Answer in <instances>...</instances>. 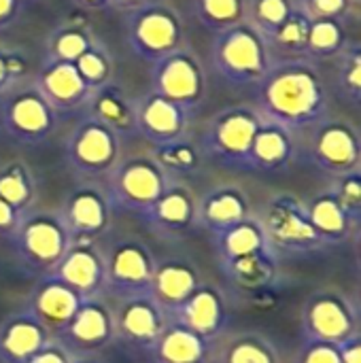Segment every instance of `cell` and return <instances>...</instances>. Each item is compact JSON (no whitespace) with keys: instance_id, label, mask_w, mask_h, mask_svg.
Here are the masks:
<instances>
[{"instance_id":"cell-1","label":"cell","mask_w":361,"mask_h":363,"mask_svg":"<svg viewBox=\"0 0 361 363\" xmlns=\"http://www.w3.org/2000/svg\"><path fill=\"white\" fill-rule=\"evenodd\" d=\"M257 113L294 134H300L330 115L332 87L309 57L274 60L262 81L253 87Z\"/></svg>"},{"instance_id":"cell-2","label":"cell","mask_w":361,"mask_h":363,"mask_svg":"<svg viewBox=\"0 0 361 363\" xmlns=\"http://www.w3.org/2000/svg\"><path fill=\"white\" fill-rule=\"evenodd\" d=\"M296 164L309 166L330 181L361 170V136L351 119L328 115L296 134Z\"/></svg>"},{"instance_id":"cell-3","label":"cell","mask_w":361,"mask_h":363,"mask_svg":"<svg viewBox=\"0 0 361 363\" xmlns=\"http://www.w3.org/2000/svg\"><path fill=\"white\" fill-rule=\"evenodd\" d=\"M272 62L274 57L266 36L247 19L213 38L211 68L230 87L253 89Z\"/></svg>"},{"instance_id":"cell-4","label":"cell","mask_w":361,"mask_h":363,"mask_svg":"<svg viewBox=\"0 0 361 363\" xmlns=\"http://www.w3.org/2000/svg\"><path fill=\"white\" fill-rule=\"evenodd\" d=\"M262 121L264 117L253 104H234L217 111L196 140L202 160L226 170L249 172V153Z\"/></svg>"},{"instance_id":"cell-5","label":"cell","mask_w":361,"mask_h":363,"mask_svg":"<svg viewBox=\"0 0 361 363\" xmlns=\"http://www.w3.org/2000/svg\"><path fill=\"white\" fill-rule=\"evenodd\" d=\"M255 217L264 230L268 247L279 259L315 257L330 251L309 217L306 202L294 194H272Z\"/></svg>"},{"instance_id":"cell-6","label":"cell","mask_w":361,"mask_h":363,"mask_svg":"<svg viewBox=\"0 0 361 363\" xmlns=\"http://www.w3.org/2000/svg\"><path fill=\"white\" fill-rule=\"evenodd\" d=\"M62 117L34 77H23L0 96V134L19 147H40L60 128Z\"/></svg>"},{"instance_id":"cell-7","label":"cell","mask_w":361,"mask_h":363,"mask_svg":"<svg viewBox=\"0 0 361 363\" xmlns=\"http://www.w3.org/2000/svg\"><path fill=\"white\" fill-rule=\"evenodd\" d=\"M128 49L149 66L187 45V26L181 11L166 0H151L123 15Z\"/></svg>"},{"instance_id":"cell-8","label":"cell","mask_w":361,"mask_h":363,"mask_svg":"<svg viewBox=\"0 0 361 363\" xmlns=\"http://www.w3.org/2000/svg\"><path fill=\"white\" fill-rule=\"evenodd\" d=\"M9 240L19 266L34 277L49 274L72 247L60 211L47 208H32L26 213Z\"/></svg>"},{"instance_id":"cell-9","label":"cell","mask_w":361,"mask_h":363,"mask_svg":"<svg viewBox=\"0 0 361 363\" xmlns=\"http://www.w3.org/2000/svg\"><path fill=\"white\" fill-rule=\"evenodd\" d=\"M121 157L123 138L87 113L77 117L64 138V162L83 181L106 179Z\"/></svg>"},{"instance_id":"cell-10","label":"cell","mask_w":361,"mask_h":363,"mask_svg":"<svg viewBox=\"0 0 361 363\" xmlns=\"http://www.w3.org/2000/svg\"><path fill=\"white\" fill-rule=\"evenodd\" d=\"M104 298L113 302L151 296L157 257L136 236H117L102 247Z\"/></svg>"},{"instance_id":"cell-11","label":"cell","mask_w":361,"mask_h":363,"mask_svg":"<svg viewBox=\"0 0 361 363\" xmlns=\"http://www.w3.org/2000/svg\"><path fill=\"white\" fill-rule=\"evenodd\" d=\"M300 328L302 340L340 347L361 334L360 302L338 287H319L302 304Z\"/></svg>"},{"instance_id":"cell-12","label":"cell","mask_w":361,"mask_h":363,"mask_svg":"<svg viewBox=\"0 0 361 363\" xmlns=\"http://www.w3.org/2000/svg\"><path fill=\"white\" fill-rule=\"evenodd\" d=\"M149 91L200 113L209 96V70L204 60L189 43L183 45L174 53L151 64Z\"/></svg>"},{"instance_id":"cell-13","label":"cell","mask_w":361,"mask_h":363,"mask_svg":"<svg viewBox=\"0 0 361 363\" xmlns=\"http://www.w3.org/2000/svg\"><path fill=\"white\" fill-rule=\"evenodd\" d=\"M164 168L153 160V155H132L121 157V162L106 177V194L115 211H126L134 215H145L155 200L170 185Z\"/></svg>"},{"instance_id":"cell-14","label":"cell","mask_w":361,"mask_h":363,"mask_svg":"<svg viewBox=\"0 0 361 363\" xmlns=\"http://www.w3.org/2000/svg\"><path fill=\"white\" fill-rule=\"evenodd\" d=\"M198 113L153 91L134 96L136 136L153 147H162L189 136Z\"/></svg>"},{"instance_id":"cell-15","label":"cell","mask_w":361,"mask_h":363,"mask_svg":"<svg viewBox=\"0 0 361 363\" xmlns=\"http://www.w3.org/2000/svg\"><path fill=\"white\" fill-rule=\"evenodd\" d=\"M113 213L115 208L104 185L96 181L77 185L60 211L72 242H98L109 232Z\"/></svg>"},{"instance_id":"cell-16","label":"cell","mask_w":361,"mask_h":363,"mask_svg":"<svg viewBox=\"0 0 361 363\" xmlns=\"http://www.w3.org/2000/svg\"><path fill=\"white\" fill-rule=\"evenodd\" d=\"M55 338L72 357L102 355V351L115 342L113 306L104 296L85 298L70 323Z\"/></svg>"},{"instance_id":"cell-17","label":"cell","mask_w":361,"mask_h":363,"mask_svg":"<svg viewBox=\"0 0 361 363\" xmlns=\"http://www.w3.org/2000/svg\"><path fill=\"white\" fill-rule=\"evenodd\" d=\"M113 319H115V340H121L128 349L147 355L153 353L162 332L168 325L166 313L151 296L115 302Z\"/></svg>"},{"instance_id":"cell-18","label":"cell","mask_w":361,"mask_h":363,"mask_svg":"<svg viewBox=\"0 0 361 363\" xmlns=\"http://www.w3.org/2000/svg\"><path fill=\"white\" fill-rule=\"evenodd\" d=\"M40 91L45 98L51 102V106L60 113L62 119L66 117H79L89 98L91 89L87 83L81 79L79 70L70 62H60V60H47L43 57L38 72L34 74Z\"/></svg>"},{"instance_id":"cell-19","label":"cell","mask_w":361,"mask_h":363,"mask_svg":"<svg viewBox=\"0 0 361 363\" xmlns=\"http://www.w3.org/2000/svg\"><path fill=\"white\" fill-rule=\"evenodd\" d=\"M143 219L164 238H183L198 230V198L183 181H170Z\"/></svg>"},{"instance_id":"cell-20","label":"cell","mask_w":361,"mask_h":363,"mask_svg":"<svg viewBox=\"0 0 361 363\" xmlns=\"http://www.w3.org/2000/svg\"><path fill=\"white\" fill-rule=\"evenodd\" d=\"M204 283L202 270L189 257H164L155 264L151 298L160 304L166 317H172Z\"/></svg>"},{"instance_id":"cell-21","label":"cell","mask_w":361,"mask_h":363,"mask_svg":"<svg viewBox=\"0 0 361 363\" xmlns=\"http://www.w3.org/2000/svg\"><path fill=\"white\" fill-rule=\"evenodd\" d=\"M168 319L179 321L181 325H185L202 338L219 340L230 323V306L226 291L204 281L194 291V296Z\"/></svg>"},{"instance_id":"cell-22","label":"cell","mask_w":361,"mask_h":363,"mask_svg":"<svg viewBox=\"0 0 361 363\" xmlns=\"http://www.w3.org/2000/svg\"><path fill=\"white\" fill-rule=\"evenodd\" d=\"M49 274L62 281L83 300L104 296L102 247L98 242H72V247Z\"/></svg>"},{"instance_id":"cell-23","label":"cell","mask_w":361,"mask_h":363,"mask_svg":"<svg viewBox=\"0 0 361 363\" xmlns=\"http://www.w3.org/2000/svg\"><path fill=\"white\" fill-rule=\"evenodd\" d=\"M38 281L30 289L28 298V311L49 330V334L55 338L74 317L79 304L83 298L74 294L70 287H66L62 281H57L51 274L36 277Z\"/></svg>"},{"instance_id":"cell-24","label":"cell","mask_w":361,"mask_h":363,"mask_svg":"<svg viewBox=\"0 0 361 363\" xmlns=\"http://www.w3.org/2000/svg\"><path fill=\"white\" fill-rule=\"evenodd\" d=\"M53 336L28 311H17L0 323V363H28Z\"/></svg>"},{"instance_id":"cell-25","label":"cell","mask_w":361,"mask_h":363,"mask_svg":"<svg viewBox=\"0 0 361 363\" xmlns=\"http://www.w3.org/2000/svg\"><path fill=\"white\" fill-rule=\"evenodd\" d=\"M249 215H253L251 200L238 185H217L198 200V230H206L211 236L232 228Z\"/></svg>"},{"instance_id":"cell-26","label":"cell","mask_w":361,"mask_h":363,"mask_svg":"<svg viewBox=\"0 0 361 363\" xmlns=\"http://www.w3.org/2000/svg\"><path fill=\"white\" fill-rule=\"evenodd\" d=\"M294 164H296V134L279 123L264 119L251 145L249 172L279 174L291 168Z\"/></svg>"},{"instance_id":"cell-27","label":"cell","mask_w":361,"mask_h":363,"mask_svg":"<svg viewBox=\"0 0 361 363\" xmlns=\"http://www.w3.org/2000/svg\"><path fill=\"white\" fill-rule=\"evenodd\" d=\"M279 257L266 249L232 262L219 264L228 287L238 296H255L270 289L279 279Z\"/></svg>"},{"instance_id":"cell-28","label":"cell","mask_w":361,"mask_h":363,"mask_svg":"<svg viewBox=\"0 0 361 363\" xmlns=\"http://www.w3.org/2000/svg\"><path fill=\"white\" fill-rule=\"evenodd\" d=\"M306 211L317 234L321 236L328 249H338L343 245H349L360 234V228L349 219V215L343 211L340 202L336 200L332 185L317 191L306 202Z\"/></svg>"},{"instance_id":"cell-29","label":"cell","mask_w":361,"mask_h":363,"mask_svg":"<svg viewBox=\"0 0 361 363\" xmlns=\"http://www.w3.org/2000/svg\"><path fill=\"white\" fill-rule=\"evenodd\" d=\"M215 349L217 340L202 338L179 321L168 319L151 357L155 363H211Z\"/></svg>"},{"instance_id":"cell-30","label":"cell","mask_w":361,"mask_h":363,"mask_svg":"<svg viewBox=\"0 0 361 363\" xmlns=\"http://www.w3.org/2000/svg\"><path fill=\"white\" fill-rule=\"evenodd\" d=\"M83 113L91 115L94 119L117 132L123 140L136 136L134 96H130L117 81H111L104 87L96 89Z\"/></svg>"},{"instance_id":"cell-31","label":"cell","mask_w":361,"mask_h":363,"mask_svg":"<svg viewBox=\"0 0 361 363\" xmlns=\"http://www.w3.org/2000/svg\"><path fill=\"white\" fill-rule=\"evenodd\" d=\"M215 363H281V353L272 338L262 332L245 330L217 340Z\"/></svg>"},{"instance_id":"cell-32","label":"cell","mask_w":361,"mask_h":363,"mask_svg":"<svg viewBox=\"0 0 361 363\" xmlns=\"http://www.w3.org/2000/svg\"><path fill=\"white\" fill-rule=\"evenodd\" d=\"M211 238H213V247H215L219 264L270 249L268 240L264 236V230H262V225H260V221L255 217V213L249 215L247 219L234 223L232 228L211 236Z\"/></svg>"},{"instance_id":"cell-33","label":"cell","mask_w":361,"mask_h":363,"mask_svg":"<svg viewBox=\"0 0 361 363\" xmlns=\"http://www.w3.org/2000/svg\"><path fill=\"white\" fill-rule=\"evenodd\" d=\"M36 179L28 164L9 162L0 166V198L21 217L36 204Z\"/></svg>"},{"instance_id":"cell-34","label":"cell","mask_w":361,"mask_h":363,"mask_svg":"<svg viewBox=\"0 0 361 363\" xmlns=\"http://www.w3.org/2000/svg\"><path fill=\"white\" fill-rule=\"evenodd\" d=\"M334 79H332V96H338L343 102L351 106H360L361 102V45L357 40H349L347 47L334 57Z\"/></svg>"},{"instance_id":"cell-35","label":"cell","mask_w":361,"mask_h":363,"mask_svg":"<svg viewBox=\"0 0 361 363\" xmlns=\"http://www.w3.org/2000/svg\"><path fill=\"white\" fill-rule=\"evenodd\" d=\"M96 40V32L83 23L66 21L51 30L47 45H45V57L47 60H60L74 64L87 47Z\"/></svg>"},{"instance_id":"cell-36","label":"cell","mask_w":361,"mask_h":363,"mask_svg":"<svg viewBox=\"0 0 361 363\" xmlns=\"http://www.w3.org/2000/svg\"><path fill=\"white\" fill-rule=\"evenodd\" d=\"M309 28H311V17L296 2V9L289 15V19L268 38V47L272 51V57L274 60L306 57Z\"/></svg>"},{"instance_id":"cell-37","label":"cell","mask_w":361,"mask_h":363,"mask_svg":"<svg viewBox=\"0 0 361 363\" xmlns=\"http://www.w3.org/2000/svg\"><path fill=\"white\" fill-rule=\"evenodd\" d=\"M151 155L164 168V172L174 181H183V179L196 174L204 162L198 145L189 136L168 143V145H162V147H153Z\"/></svg>"},{"instance_id":"cell-38","label":"cell","mask_w":361,"mask_h":363,"mask_svg":"<svg viewBox=\"0 0 361 363\" xmlns=\"http://www.w3.org/2000/svg\"><path fill=\"white\" fill-rule=\"evenodd\" d=\"M349 28L330 21V19H313L309 28V40H306V57L313 62L321 60H334L349 43Z\"/></svg>"},{"instance_id":"cell-39","label":"cell","mask_w":361,"mask_h":363,"mask_svg":"<svg viewBox=\"0 0 361 363\" xmlns=\"http://www.w3.org/2000/svg\"><path fill=\"white\" fill-rule=\"evenodd\" d=\"M81 79L87 83V87L91 91L104 87L106 83L115 81V72H117V62L115 55L111 51V47L96 36V40L87 47V51L74 62Z\"/></svg>"},{"instance_id":"cell-40","label":"cell","mask_w":361,"mask_h":363,"mask_svg":"<svg viewBox=\"0 0 361 363\" xmlns=\"http://www.w3.org/2000/svg\"><path fill=\"white\" fill-rule=\"evenodd\" d=\"M196 19L215 36L247 19V0H194Z\"/></svg>"},{"instance_id":"cell-41","label":"cell","mask_w":361,"mask_h":363,"mask_svg":"<svg viewBox=\"0 0 361 363\" xmlns=\"http://www.w3.org/2000/svg\"><path fill=\"white\" fill-rule=\"evenodd\" d=\"M294 9L296 0H247V21L268 40L289 19Z\"/></svg>"},{"instance_id":"cell-42","label":"cell","mask_w":361,"mask_h":363,"mask_svg":"<svg viewBox=\"0 0 361 363\" xmlns=\"http://www.w3.org/2000/svg\"><path fill=\"white\" fill-rule=\"evenodd\" d=\"M361 0H300L298 4L313 19H330L343 26H351L360 17Z\"/></svg>"},{"instance_id":"cell-43","label":"cell","mask_w":361,"mask_h":363,"mask_svg":"<svg viewBox=\"0 0 361 363\" xmlns=\"http://www.w3.org/2000/svg\"><path fill=\"white\" fill-rule=\"evenodd\" d=\"M336 200L340 202L343 211L349 215V219L360 228L361 223V170L360 172H351L345 174L336 181L330 183Z\"/></svg>"},{"instance_id":"cell-44","label":"cell","mask_w":361,"mask_h":363,"mask_svg":"<svg viewBox=\"0 0 361 363\" xmlns=\"http://www.w3.org/2000/svg\"><path fill=\"white\" fill-rule=\"evenodd\" d=\"M26 77V57L9 47H0V96Z\"/></svg>"},{"instance_id":"cell-45","label":"cell","mask_w":361,"mask_h":363,"mask_svg":"<svg viewBox=\"0 0 361 363\" xmlns=\"http://www.w3.org/2000/svg\"><path fill=\"white\" fill-rule=\"evenodd\" d=\"M294 363H343L338 347L326 342H311L302 340V347L296 355Z\"/></svg>"},{"instance_id":"cell-46","label":"cell","mask_w":361,"mask_h":363,"mask_svg":"<svg viewBox=\"0 0 361 363\" xmlns=\"http://www.w3.org/2000/svg\"><path fill=\"white\" fill-rule=\"evenodd\" d=\"M72 359L74 357L66 351V347L57 338H51L28 363H72Z\"/></svg>"},{"instance_id":"cell-47","label":"cell","mask_w":361,"mask_h":363,"mask_svg":"<svg viewBox=\"0 0 361 363\" xmlns=\"http://www.w3.org/2000/svg\"><path fill=\"white\" fill-rule=\"evenodd\" d=\"M26 11L23 0H0V32L9 30Z\"/></svg>"},{"instance_id":"cell-48","label":"cell","mask_w":361,"mask_h":363,"mask_svg":"<svg viewBox=\"0 0 361 363\" xmlns=\"http://www.w3.org/2000/svg\"><path fill=\"white\" fill-rule=\"evenodd\" d=\"M21 215L15 213L2 198H0V238H11L15 228L19 225Z\"/></svg>"},{"instance_id":"cell-49","label":"cell","mask_w":361,"mask_h":363,"mask_svg":"<svg viewBox=\"0 0 361 363\" xmlns=\"http://www.w3.org/2000/svg\"><path fill=\"white\" fill-rule=\"evenodd\" d=\"M338 353H340V362L343 363H361V334L353 336L347 342H343L338 347Z\"/></svg>"},{"instance_id":"cell-50","label":"cell","mask_w":361,"mask_h":363,"mask_svg":"<svg viewBox=\"0 0 361 363\" xmlns=\"http://www.w3.org/2000/svg\"><path fill=\"white\" fill-rule=\"evenodd\" d=\"M147 2H151V0H109V6L115 9V11H121L126 15V13H130V11H134V9H138V6H143Z\"/></svg>"},{"instance_id":"cell-51","label":"cell","mask_w":361,"mask_h":363,"mask_svg":"<svg viewBox=\"0 0 361 363\" xmlns=\"http://www.w3.org/2000/svg\"><path fill=\"white\" fill-rule=\"evenodd\" d=\"M79 6L87 9V11H100V9H109V0H74Z\"/></svg>"},{"instance_id":"cell-52","label":"cell","mask_w":361,"mask_h":363,"mask_svg":"<svg viewBox=\"0 0 361 363\" xmlns=\"http://www.w3.org/2000/svg\"><path fill=\"white\" fill-rule=\"evenodd\" d=\"M72 363H106L102 355H83V357H74Z\"/></svg>"},{"instance_id":"cell-53","label":"cell","mask_w":361,"mask_h":363,"mask_svg":"<svg viewBox=\"0 0 361 363\" xmlns=\"http://www.w3.org/2000/svg\"><path fill=\"white\" fill-rule=\"evenodd\" d=\"M23 2H26V4H28V2H34V0H23Z\"/></svg>"},{"instance_id":"cell-54","label":"cell","mask_w":361,"mask_h":363,"mask_svg":"<svg viewBox=\"0 0 361 363\" xmlns=\"http://www.w3.org/2000/svg\"><path fill=\"white\" fill-rule=\"evenodd\" d=\"M296 2H300V0H296Z\"/></svg>"}]
</instances>
